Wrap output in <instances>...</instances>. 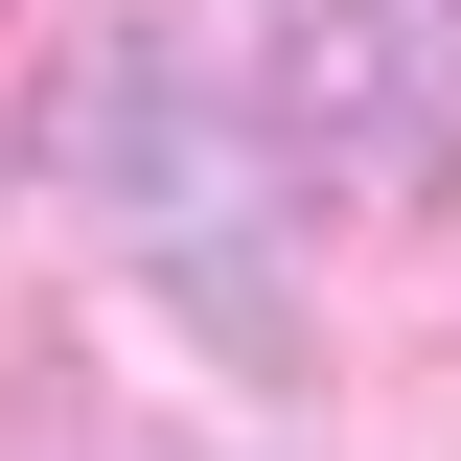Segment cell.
Wrapping results in <instances>:
<instances>
[{
	"label": "cell",
	"instance_id": "cell-1",
	"mask_svg": "<svg viewBox=\"0 0 461 461\" xmlns=\"http://www.w3.org/2000/svg\"><path fill=\"white\" fill-rule=\"evenodd\" d=\"M69 208L139 254L208 346L300 369V93L230 0H115L69 69Z\"/></svg>",
	"mask_w": 461,
	"mask_h": 461
},
{
	"label": "cell",
	"instance_id": "cell-2",
	"mask_svg": "<svg viewBox=\"0 0 461 461\" xmlns=\"http://www.w3.org/2000/svg\"><path fill=\"white\" fill-rule=\"evenodd\" d=\"M277 93H300V139L346 185H438V139H461V0H300Z\"/></svg>",
	"mask_w": 461,
	"mask_h": 461
}]
</instances>
